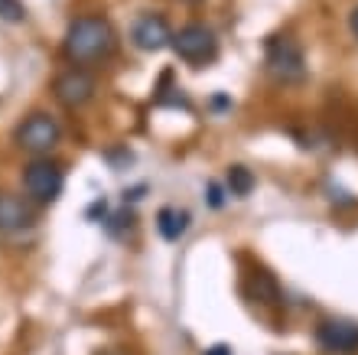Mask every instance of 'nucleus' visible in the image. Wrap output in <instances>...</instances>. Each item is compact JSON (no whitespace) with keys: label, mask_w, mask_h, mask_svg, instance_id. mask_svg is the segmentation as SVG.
<instances>
[{"label":"nucleus","mask_w":358,"mask_h":355,"mask_svg":"<svg viewBox=\"0 0 358 355\" xmlns=\"http://www.w3.org/2000/svg\"><path fill=\"white\" fill-rule=\"evenodd\" d=\"M62 186H66V173H62L56 160L36 157L23 169V189H27V196L33 202H43V206L56 202L62 196Z\"/></svg>","instance_id":"7ed1b4c3"},{"label":"nucleus","mask_w":358,"mask_h":355,"mask_svg":"<svg viewBox=\"0 0 358 355\" xmlns=\"http://www.w3.org/2000/svg\"><path fill=\"white\" fill-rule=\"evenodd\" d=\"M59 141H62V127L52 114L36 111L17 127V144L33 157H49L59 147Z\"/></svg>","instance_id":"39448f33"},{"label":"nucleus","mask_w":358,"mask_h":355,"mask_svg":"<svg viewBox=\"0 0 358 355\" xmlns=\"http://www.w3.org/2000/svg\"><path fill=\"white\" fill-rule=\"evenodd\" d=\"M117 49V33H114L111 20L88 13V17H76L69 23L66 36H62V53L72 66H94L111 59V53Z\"/></svg>","instance_id":"f257e3e1"},{"label":"nucleus","mask_w":358,"mask_h":355,"mask_svg":"<svg viewBox=\"0 0 358 355\" xmlns=\"http://www.w3.org/2000/svg\"><path fill=\"white\" fill-rule=\"evenodd\" d=\"M255 284H257V300H261V303H277V300H280V290H277L271 274H257Z\"/></svg>","instance_id":"f8f14e48"},{"label":"nucleus","mask_w":358,"mask_h":355,"mask_svg":"<svg viewBox=\"0 0 358 355\" xmlns=\"http://www.w3.org/2000/svg\"><path fill=\"white\" fill-rule=\"evenodd\" d=\"M33 222H36V215H33L29 202H23V199L13 196V193H0V232L3 235L23 232V228H29Z\"/></svg>","instance_id":"1a4fd4ad"},{"label":"nucleus","mask_w":358,"mask_h":355,"mask_svg":"<svg viewBox=\"0 0 358 355\" xmlns=\"http://www.w3.org/2000/svg\"><path fill=\"white\" fill-rule=\"evenodd\" d=\"M349 29H352V36L358 39V7H352V13H349Z\"/></svg>","instance_id":"dca6fc26"},{"label":"nucleus","mask_w":358,"mask_h":355,"mask_svg":"<svg viewBox=\"0 0 358 355\" xmlns=\"http://www.w3.org/2000/svg\"><path fill=\"white\" fill-rule=\"evenodd\" d=\"M131 39L141 53H160L173 43V29L160 13H141L131 27Z\"/></svg>","instance_id":"6e6552de"},{"label":"nucleus","mask_w":358,"mask_h":355,"mask_svg":"<svg viewBox=\"0 0 358 355\" xmlns=\"http://www.w3.org/2000/svg\"><path fill=\"white\" fill-rule=\"evenodd\" d=\"M94 92H98V85H94L92 72H85V69H78V66L59 72L56 82H52V95H56V102L62 104V108H69V111L85 108V104L94 98Z\"/></svg>","instance_id":"423d86ee"},{"label":"nucleus","mask_w":358,"mask_h":355,"mask_svg":"<svg viewBox=\"0 0 358 355\" xmlns=\"http://www.w3.org/2000/svg\"><path fill=\"white\" fill-rule=\"evenodd\" d=\"M0 20H3V23H23V20H27L23 0H0Z\"/></svg>","instance_id":"ddd939ff"},{"label":"nucleus","mask_w":358,"mask_h":355,"mask_svg":"<svg viewBox=\"0 0 358 355\" xmlns=\"http://www.w3.org/2000/svg\"><path fill=\"white\" fill-rule=\"evenodd\" d=\"M206 202L212 209L225 206V186H222V183H208V186H206Z\"/></svg>","instance_id":"4468645a"},{"label":"nucleus","mask_w":358,"mask_h":355,"mask_svg":"<svg viewBox=\"0 0 358 355\" xmlns=\"http://www.w3.org/2000/svg\"><path fill=\"white\" fill-rule=\"evenodd\" d=\"M189 225H192V215L179 206H163L157 212V232L163 242H179L189 232Z\"/></svg>","instance_id":"9d476101"},{"label":"nucleus","mask_w":358,"mask_h":355,"mask_svg":"<svg viewBox=\"0 0 358 355\" xmlns=\"http://www.w3.org/2000/svg\"><path fill=\"white\" fill-rule=\"evenodd\" d=\"M202 355H235V352H231V346H225V342H215V346H208Z\"/></svg>","instance_id":"2eb2a0df"},{"label":"nucleus","mask_w":358,"mask_h":355,"mask_svg":"<svg viewBox=\"0 0 358 355\" xmlns=\"http://www.w3.org/2000/svg\"><path fill=\"white\" fill-rule=\"evenodd\" d=\"M264 66L267 75L280 85H300L306 82V56L296 39L290 36H271L264 46Z\"/></svg>","instance_id":"f03ea898"},{"label":"nucleus","mask_w":358,"mask_h":355,"mask_svg":"<svg viewBox=\"0 0 358 355\" xmlns=\"http://www.w3.org/2000/svg\"><path fill=\"white\" fill-rule=\"evenodd\" d=\"M316 342L329 355H355L358 323H352V319H322L320 329H316Z\"/></svg>","instance_id":"0eeeda50"},{"label":"nucleus","mask_w":358,"mask_h":355,"mask_svg":"<svg viewBox=\"0 0 358 355\" xmlns=\"http://www.w3.org/2000/svg\"><path fill=\"white\" fill-rule=\"evenodd\" d=\"M251 189H255V173L248 167H231L228 169V193L238 199L251 196Z\"/></svg>","instance_id":"9b49d317"},{"label":"nucleus","mask_w":358,"mask_h":355,"mask_svg":"<svg viewBox=\"0 0 358 355\" xmlns=\"http://www.w3.org/2000/svg\"><path fill=\"white\" fill-rule=\"evenodd\" d=\"M173 53L189 66H208L218 56V39L206 23H186V27L173 33Z\"/></svg>","instance_id":"20e7f679"}]
</instances>
